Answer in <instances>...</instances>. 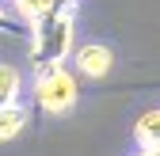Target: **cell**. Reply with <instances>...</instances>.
Segmentation results:
<instances>
[{"label": "cell", "mask_w": 160, "mask_h": 156, "mask_svg": "<svg viewBox=\"0 0 160 156\" xmlns=\"http://www.w3.org/2000/svg\"><path fill=\"white\" fill-rule=\"evenodd\" d=\"M72 38H76V8L72 0H65L61 8H53L31 27V65L34 72H50V69H65V57L72 53Z\"/></svg>", "instance_id": "1"}, {"label": "cell", "mask_w": 160, "mask_h": 156, "mask_svg": "<svg viewBox=\"0 0 160 156\" xmlns=\"http://www.w3.org/2000/svg\"><path fill=\"white\" fill-rule=\"evenodd\" d=\"M80 99V84L69 69H50V72H34V103L46 114H65Z\"/></svg>", "instance_id": "2"}, {"label": "cell", "mask_w": 160, "mask_h": 156, "mask_svg": "<svg viewBox=\"0 0 160 156\" xmlns=\"http://www.w3.org/2000/svg\"><path fill=\"white\" fill-rule=\"evenodd\" d=\"M72 65H76V72H80V76L103 80V76L111 72V65H114V57H111V50H107L103 42H84V46H76Z\"/></svg>", "instance_id": "3"}, {"label": "cell", "mask_w": 160, "mask_h": 156, "mask_svg": "<svg viewBox=\"0 0 160 156\" xmlns=\"http://www.w3.org/2000/svg\"><path fill=\"white\" fill-rule=\"evenodd\" d=\"M133 137L141 141V149H160V107L145 110L141 118L133 122Z\"/></svg>", "instance_id": "4"}, {"label": "cell", "mask_w": 160, "mask_h": 156, "mask_svg": "<svg viewBox=\"0 0 160 156\" xmlns=\"http://www.w3.org/2000/svg\"><path fill=\"white\" fill-rule=\"evenodd\" d=\"M23 126H27V110L19 107V103L0 107V137H4V141L19 137V133H23Z\"/></svg>", "instance_id": "5"}, {"label": "cell", "mask_w": 160, "mask_h": 156, "mask_svg": "<svg viewBox=\"0 0 160 156\" xmlns=\"http://www.w3.org/2000/svg\"><path fill=\"white\" fill-rule=\"evenodd\" d=\"M19 69L15 65H4L0 69V107H12V103H19Z\"/></svg>", "instance_id": "6"}, {"label": "cell", "mask_w": 160, "mask_h": 156, "mask_svg": "<svg viewBox=\"0 0 160 156\" xmlns=\"http://www.w3.org/2000/svg\"><path fill=\"white\" fill-rule=\"evenodd\" d=\"M137 156H160V149H141Z\"/></svg>", "instance_id": "7"}, {"label": "cell", "mask_w": 160, "mask_h": 156, "mask_svg": "<svg viewBox=\"0 0 160 156\" xmlns=\"http://www.w3.org/2000/svg\"><path fill=\"white\" fill-rule=\"evenodd\" d=\"M72 4H76V0H72Z\"/></svg>", "instance_id": "8"}]
</instances>
